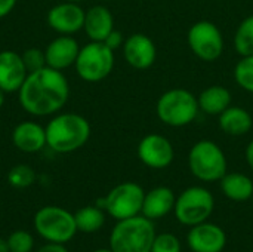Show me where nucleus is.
Segmentation results:
<instances>
[{"instance_id": "f257e3e1", "label": "nucleus", "mask_w": 253, "mask_h": 252, "mask_svg": "<svg viewBox=\"0 0 253 252\" xmlns=\"http://www.w3.org/2000/svg\"><path fill=\"white\" fill-rule=\"evenodd\" d=\"M70 86L67 77L52 67H43L28 73L18 91L21 107L33 116H50L58 113L68 101Z\"/></svg>"}, {"instance_id": "f03ea898", "label": "nucleus", "mask_w": 253, "mask_h": 252, "mask_svg": "<svg viewBox=\"0 0 253 252\" xmlns=\"http://www.w3.org/2000/svg\"><path fill=\"white\" fill-rule=\"evenodd\" d=\"M46 129V144L55 153H71L82 149L90 137V125L77 113L52 117Z\"/></svg>"}, {"instance_id": "7ed1b4c3", "label": "nucleus", "mask_w": 253, "mask_h": 252, "mask_svg": "<svg viewBox=\"0 0 253 252\" xmlns=\"http://www.w3.org/2000/svg\"><path fill=\"white\" fill-rule=\"evenodd\" d=\"M156 238L153 221L144 215H135L117 221L110 235L113 252H151Z\"/></svg>"}, {"instance_id": "20e7f679", "label": "nucleus", "mask_w": 253, "mask_h": 252, "mask_svg": "<svg viewBox=\"0 0 253 252\" xmlns=\"http://www.w3.org/2000/svg\"><path fill=\"white\" fill-rule=\"evenodd\" d=\"M199 111L197 97L182 88L166 91L156 105L159 120L172 128H182L193 123Z\"/></svg>"}, {"instance_id": "39448f33", "label": "nucleus", "mask_w": 253, "mask_h": 252, "mask_svg": "<svg viewBox=\"0 0 253 252\" xmlns=\"http://www.w3.org/2000/svg\"><path fill=\"white\" fill-rule=\"evenodd\" d=\"M188 168L197 180L215 183L227 174V157L216 143L202 140L188 153Z\"/></svg>"}, {"instance_id": "423d86ee", "label": "nucleus", "mask_w": 253, "mask_h": 252, "mask_svg": "<svg viewBox=\"0 0 253 252\" xmlns=\"http://www.w3.org/2000/svg\"><path fill=\"white\" fill-rule=\"evenodd\" d=\"M34 230L46 242L67 244L76 233L77 226L74 214L61 206H43L34 215Z\"/></svg>"}, {"instance_id": "0eeeda50", "label": "nucleus", "mask_w": 253, "mask_h": 252, "mask_svg": "<svg viewBox=\"0 0 253 252\" xmlns=\"http://www.w3.org/2000/svg\"><path fill=\"white\" fill-rule=\"evenodd\" d=\"M74 67L79 77L84 82H101L114 68V50L104 42H89L80 48Z\"/></svg>"}, {"instance_id": "6e6552de", "label": "nucleus", "mask_w": 253, "mask_h": 252, "mask_svg": "<svg viewBox=\"0 0 253 252\" xmlns=\"http://www.w3.org/2000/svg\"><path fill=\"white\" fill-rule=\"evenodd\" d=\"M145 192L136 183H122L110 190L105 198L96 201V206L107 211L117 221L139 215Z\"/></svg>"}, {"instance_id": "1a4fd4ad", "label": "nucleus", "mask_w": 253, "mask_h": 252, "mask_svg": "<svg viewBox=\"0 0 253 252\" xmlns=\"http://www.w3.org/2000/svg\"><path fill=\"white\" fill-rule=\"evenodd\" d=\"M215 206L213 196L203 187H190L175 201V217L184 226H197L205 223Z\"/></svg>"}, {"instance_id": "9d476101", "label": "nucleus", "mask_w": 253, "mask_h": 252, "mask_svg": "<svg viewBox=\"0 0 253 252\" xmlns=\"http://www.w3.org/2000/svg\"><path fill=\"white\" fill-rule=\"evenodd\" d=\"M187 42L191 52L202 61L213 62L224 52V36L218 25L211 21L194 22L187 34Z\"/></svg>"}, {"instance_id": "9b49d317", "label": "nucleus", "mask_w": 253, "mask_h": 252, "mask_svg": "<svg viewBox=\"0 0 253 252\" xmlns=\"http://www.w3.org/2000/svg\"><path fill=\"white\" fill-rule=\"evenodd\" d=\"M136 151L139 160L151 169H165L173 162L175 157L172 143L159 134L145 135L139 141Z\"/></svg>"}, {"instance_id": "f8f14e48", "label": "nucleus", "mask_w": 253, "mask_h": 252, "mask_svg": "<svg viewBox=\"0 0 253 252\" xmlns=\"http://www.w3.org/2000/svg\"><path fill=\"white\" fill-rule=\"evenodd\" d=\"M84 13L83 7L74 1H62L55 4L47 12V24L52 30L59 34L71 36L80 30H83L84 24Z\"/></svg>"}, {"instance_id": "ddd939ff", "label": "nucleus", "mask_w": 253, "mask_h": 252, "mask_svg": "<svg viewBox=\"0 0 253 252\" xmlns=\"http://www.w3.org/2000/svg\"><path fill=\"white\" fill-rule=\"evenodd\" d=\"M122 49L126 62L136 70L150 68L157 58V48L154 42L144 33H135L126 37Z\"/></svg>"}, {"instance_id": "4468645a", "label": "nucleus", "mask_w": 253, "mask_h": 252, "mask_svg": "<svg viewBox=\"0 0 253 252\" xmlns=\"http://www.w3.org/2000/svg\"><path fill=\"white\" fill-rule=\"evenodd\" d=\"M187 244L193 252H221L227 244V236L221 227L205 221L191 227Z\"/></svg>"}, {"instance_id": "2eb2a0df", "label": "nucleus", "mask_w": 253, "mask_h": 252, "mask_svg": "<svg viewBox=\"0 0 253 252\" xmlns=\"http://www.w3.org/2000/svg\"><path fill=\"white\" fill-rule=\"evenodd\" d=\"M80 46L76 39L61 34L59 37L53 39L44 49L46 65L55 70H65L76 64Z\"/></svg>"}, {"instance_id": "dca6fc26", "label": "nucleus", "mask_w": 253, "mask_h": 252, "mask_svg": "<svg viewBox=\"0 0 253 252\" xmlns=\"http://www.w3.org/2000/svg\"><path fill=\"white\" fill-rule=\"evenodd\" d=\"M28 71L22 56L13 50L0 52V89L4 92H18Z\"/></svg>"}, {"instance_id": "f3484780", "label": "nucleus", "mask_w": 253, "mask_h": 252, "mask_svg": "<svg viewBox=\"0 0 253 252\" xmlns=\"http://www.w3.org/2000/svg\"><path fill=\"white\" fill-rule=\"evenodd\" d=\"M83 30L90 42H104L114 30V18L111 10L104 4L92 6L84 13Z\"/></svg>"}, {"instance_id": "a211bd4d", "label": "nucleus", "mask_w": 253, "mask_h": 252, "mask_svg": "<svg viewBox=\"0 0 253 252\" xmlns=\"http://www.w3.org/2000/svg\"><path fill=\"white\" fill-rule=\"evenodd\" d=\"M13 146L24 153H37L46 144V129L36 122H21L12 132Z\"/></svg>"}, {"instance_id": "6ab92c4d", "label": "nucleus", "mask_w": 253, "mask_h": 252, "mask_svg": "<svg viewBox=\"0 0 253 252\" xmlns=\"http://www.w3.org/2000/svg\"><path fill=\"white\" fill-rule=\"evenodd\" d=\"M175 195L169 187H156L145 193L142 203V215L148 220H159L175 208Z\"/></svg>"}, {"instance_id": "aec40b11", "label": "nucleus", "mask_w": 253, "mask_h": 252, "mask_svg": "<svg viewBox=\"0 0 253 252\" xmlns=\"http://www.w3.org/2000/svg\"><path fill=\"white\" fill-rule=\"evenodd\" d=\"M219 128L230 137H242L251 132L253 119L251 113L237 105H230L224 113L219 114Z\"/></svg>"}, {"instance_id": "412c9836", "label": "nucleus", "mask_w": 253, "mask_h": 252, "mask_svg": "<svg viewBox=\"0 0 253 252\" xmlns=\"http://www.w3.org/2000/svg\"><path fill=\"white\" fill-rule=\"evenodd\" d=\"M231 92L225 86L221 85H212L202 91V94L197 97L199 108L200 111L209 114V116H219L231 105Z\"/></svg>"}, {"instance_id": "4be33fe9", "label": "nucleus", "mask_w": 253, "mask_h": 252, "mask_svg": "<svg viewBox=\"0 0 253 252\" xmlns=\"http://www.w3.org/2000/svg\"><path fill=\"white\" fill-rule=\"evenodd\" d=\"M222 193L234 202H246L252 199L253 181L245 174L227 172L221 180Z\"/></svg>"}, {"instance_id": "5701e85b", "label": "nucleus", "mask_w": 253, "mask_h": 252, "mask_svg": "<svg viewBox=\"0 0 253 252\" xmlns=\"http://www.w3.org/2000/svg\"><path fill=\"white\" fill-rule=\"evenodd\" d=\"M74 220H76L77 232L95 233V232H98L104 226L105 214H104V209H101L99 206L87 205V206L80 208L74 214Z\"/></svg>"}, {"instance_id": "b1692460", "label": "nucleus", "mask_w": 253, "mask_h": 252, "mask_svg": "<svg viewBox=\"0 0 253 252\" xmlns=\"http://www.w3.org/2000/svg\"><path fill=\"white\" fill-rule=\"evenodd\" d=\"M234 49L240 56L253 55V15L239 24L234 33Z\"/></svg>"}, {"instance_id": "393cba45", "label": "nucleus", "mask_w": 253, "mask_h": 252, "mask_svg": "<svg viewBox=\"0 0 253 252\" xmlns=\"http://www.w3.org/2000/svg\"><path fill=\"white\" fill-rule=\"evenodd\" d=\"M234 80L246 92L253 94V55L242 56L234 67Z\"/></svg>"}, {"instance_id": "a878e982", "label": "nucleus", "mask_w": 253, "mask_h": 252, "mask_svg": "<svg viewBox=\"0 0 253 252\" xmlns=\"http://www.w3.org/2000/svg\"><path fill=\"white\" fill-rule=\"evenodd\" d=\"M7 181L15 189H27L36 181V172L28 165H16L9 171Z\"/></svg>"}, {"instance_id": "bb28decb", "label": "nucleus", "mask_w": 253, "mask_h": 252, "mask_svg": "<svg viewBox=\"0 0 253 252\" xmlns=\"http://www.w3.org/2000/svg\"><path fill=\"white\" fill-rule=\"evenodd\" d=\"M9 252H31L34 248V238L27 230H15L6 239Z\"/></svg>"}, {"instance_id": "cd10ccee", "label": "nucleus", "mask_w": 253, "mask_h": 252, "mask_svg": "<svg viewBox=\"0 0 253 252\" xmlns=\"http://www.w3.org/2000/svg\"><path fill=\"white\" fill-rule=\"evenodd\" d=\"M21 56H22L24 65L28 73H33V71H37V70L46 67L44 50H42L39 48H30V49L24 50V53Z\"/></svg>"}, {"instance_id": "c85d7f7f", "label": "nucleus", "mask_w": 253, "mask_h": 252, "mask_svg": "<svg viewBox=\"0 0 253 252\" xmlns=\"http://www.w3.org/2000/svg\"><path fill=\"white\" fill-rule=\"evenodd\" d=\"M151 252H181V242L170 233L156 235Z\"/></svg>"}, {"instance_id": "c756f323", "label": "nucleus", "mask_w": 253, "mask_h": 252, "mask_svg": "<svg viewBox=\"0 0 253 252\" xmlns=\"http://www.w3.org/2000/svg\"><path fill=\"white\" fill-rule=\"evenodd\" d=\"M104 43L111 49V50H117V49H120V48H123V43H125V37H123V34L120 33V31H117V30H113L108 36H107V39L104 40Z\"/></svg>"}, {"instance_id": "7c9ffc66", "label": "nucleus", "mask_w": 253, "mask_h": 252, "mask_svg": "<svg viewBox=\"0 0 253 252\" xmlns=\"http://www.w3.org/2000/svg\"><path fill=\"white\" fill-rule=\"evenodd\" d=\"M37 252H68L65 248V244H56V242H46L44 245H42Z\"/></svg>"}, {"instance_id": "2f4dec72", "label": "nucleus", "mask_w": 253, "mask_h": 252, "mask_svg": "<svg viewBox=\"0 0 253 252\" xmlns=\"http://www.w3.org/2000/svg\"><path fill=\"white\" fill-rule=\"evenodd\" d=\"M16 4V0H0V19L7 16Z\"/></svg>"}, {"instance_id": "473e14b6", "label": "nucleus", "mask_w": 253, "mask_h": 252, "mask_svg": "<svg viewBox=\"0 0 253 252\" xmlns=\"http://www.w3.org/2000/svg\"><path fill=\"white\" fill-rule=\"evenodd\" d=\"M246 162H248L249 168L253 171V140L246 147Z\"/></svg>"}, {"instance_id": "72a5a7b5", "label": "nucleus", "mask_w": 253, "mask_h": 252, "mask_svg": "<svg viewBox=\"0 0 253 252\" xmlns=\"http://www.w3.org/2000/svg\"><path fill=\"white\" fill-rule=\"evenodd\" d=\"M0 252H9L7 244H6V239H1V238H0Z\"/></svg>"}, {"instance_id": "f704fd0d", "label": "nucleus", "mask_w": 253, "mask_h": 252, "mask_svg": "<svg viewBox=\"0 0 253 252\" xmlns=\"http://www.w3.org/2000/svg\"><path fill=\"white\" fill-rule=\"evenodd\" d=\"M4 94H6V92H4L3 89H0V108H1V105L4 104Z\"/></svg>"}, {"instance_id": "c9c22d12", "label": "nucleus", "mask_w": 253, "mask_h": 252, "mask_svg": "<svg viewBox=\"0 0 253 252\" xmlns=\"http://www.w3.org/2000/svg\"><path fill=\"white\" fill-rule=\"evenodd\" d=\"M93 252H113L111 250H105V248H102V250H96V251Z\"/></svg>"}, {"instance_id": "e433bc0d", "label": "nucleus", "mask_w": 253, "mask_h": 252, "mask_svg": "<svg viewBox=\"0 0 253 252\" xmlns=\"http://www.w3.org/2000/svg\"><path fill=\"white\" fill-rule=\"evenodd\" d=\"M64 1H74V3H79V1H83V0H64Z\"/></svg>"}, {"instance_id": "4c0bfd02", "label": "nucleus", "mask_w": 253, "mask_h": 252, "mask_svg": "<svg viewBox=\"0 0 253 252\" xmlns=\"http://www.w3.org/2000/svg\"><path fill=\"white\" fill-rule=\"evenodd\" d=\"M252 201H253V195H252Z\"/></svg>"}, {"instance_id": "58836bf2", "label": "nucleus", "mask_w": 253, "mask_h": 252, "mask_svg": "<svg viewBox=\"0 0 253 252\" xmlns=\"http://www.w3.org/2000/svg\"><path fill=\"white\" fill-rule=\"evenodd\" d=\"M252 252H253V251H252Z\"/></svg>"}]
</instances>
